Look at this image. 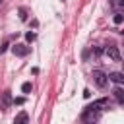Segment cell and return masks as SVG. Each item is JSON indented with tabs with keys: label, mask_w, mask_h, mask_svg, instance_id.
<instances>
[{
	"label": "cell",
	"mask_w": 124,
	"mask_h": 124,
	"mask_svg": "<svg viewBox=\"0 0 124 124\" xmlns=\"http://www.w3.org/2000/svg\"><path fill=\"white\" fill-rule=\"evenodd\" d=\"M93 81H95V85L97 87H107V83H108V78H107V74L105 72H101V70H93Z\"/></svg>",
	"instance_id": "cell-1"
},
{
	"label": "cell",
	"mask_w": 124,
	"mask_h": 124,
	"mask_svg": "<svg viewBox=\"0 0 124 124\" xmlns=\"http://www.w3.org/2000/svg\"><path fill=\"white\" fill-rule=\"evenodd\" d=\"M108 58H112L114 62H120L122 60V56H120V50H118V46H107L105 50H103Z\"/></svg>",
	"instance_id": "cell-2"
},
{
	"label": "cell",
	"mask_w": 124,
	"mask_h": 124,
	"mask_svg": "<svg viewBox=\"0 0 124 124\" xmlns=\"http://www.w3.org/2000/svg\"><path fill=\"white\" fill-rule=\"evenodd\" d=\"M29 50H31V48H29L27 45H14V46H12V52H14L16 56H27Z\"/></svg>",
	"instance_id": "cell-3"
},
{
	"label": "cell",
	"mask_w": 124,
	"mask_h": 124,
	"mask_svg": "<svg viewBox=\"0 0 124 124\" xmlns=\"http://www.w3.org/2000/svg\"><path fill=\"white\" fill-rule=\"evenodd\" d=\"M10 103H12V95H10V91H4L2 93V99H0V108L2 110H8L10 108Z\"/></svg>",
	"instance_id": "cell-4"
},
{
	"label": "cell",
	"mask_w": 124,
	"mask_h": 124,
	"mask_svg": "<svg viewBox=\"0 0 124 124\" xmlns=\"http://www.w3.org/2000/svg\"><path fill=\"white\" fill-rule=\"evenodd\" d=\"M107 78H108L110 81H114V83H118V85H120V83L124 81V74H122V72H110V74H108Z\"/></svg>",
	"instance_id": "cell-5"
},
{
	"label": "cell",
	"mask_w": 124,
	"mask_h": 124,
	"mask_svg": "<svg viewBox=\"0 0 124 124\" xmlns=\"http://www.w3.org/2000/svg\"><path fill=\"white\" fill-rule=\"evenodd\" d=\"M29 122V116H27V112H19L16 118H14V124H27Z\"/></svg>",
	"instance_id": "cell-6"
},
{
	"label": "cell",
	"mask_w": 124,
	"mask_h": 124,
	"mask_svg": "<svg viewBox=\"0 0 124 124\" xmlns=\"http://www.w3.org/2000/svg\"><path fill=\"white\" fill-rule=\"evenodd\" d=\"M112 93H114V97H116V101H118V103H122V101H124V91H122V87H120V85H118V87H114V91H112Z\"/></svg>",
	"instance_id": "cell-7"
},
{
	"label": "cell",
	"mask_w": 124,
	"mask_h": 124,
	"mask_svg": "<svg viewBox=\"0 0 124 124\" xmlns=\"http://www.w3.org/2000/svg\"><path fill=\"white\" fill-rule=\"evenodd\" d=\"M112 21H114V25H120V23L124 21V17H122V14H120V12H116V14H114V17H112Z\"/></svg>",
	"instance_id": "cell-8"
},
{
	"label": "cell",
	"mask_w": 124,
	"mask_h": 124,
	"mask_svg": "<svg viewBox=\"0 0 124 124\" xmlns=\"http://www.w3.org/2000/svg\"><path fill=\"white\" fill-rule=\"evenodd\" d=\"M89 54H93V56H99V54H103V48H101V46H91Z\"/></svg>",
	"instance_id": "cell-9"
},
{
	"label": "cell",
	"mask_w": 124,
	"mask_h": 124,
	"mask_svg": "<svg viewBox=\"0 0 124 124\" xmlns=\"http://www.w3.org/2000/svg\"><path fill=\"white\" fill-rule=\"evenodd\" d=\"M21 91H23V93H29V91H31V83H29V81H25V83L21 85Z\"/></svg>",
	"instance_id": "cell-10"
},
{
	"label": "cell",
	"mask_w": 124,
	"mask_h": 124,
	"mask_svg": "<svg viewBox=\"0 0 124 124\" xmlns=\"http://www.w3.org/2000/svg\"><path fill=\"white\" fill-rule=\"evenodd\" d=\"M112 6H114L116 10H122V6H124V2H122V0H112Z\"/></svg>",
	"instance_id": "cell-11"
},
{
	"label": "cell",
	"mask_w": 124,
	"mask_h": 124,
	"mask_svg": "<svg viewBox=\"0 0 124 124\" xmlns=\"http://www.w3.org/2000/svg\"><path fill=\"white\" fill-rule=\"evenodd\" d=\"M19 17H21V21L27 19V12H25V8H19Z\"/></svg>",
	"instance_id": "cell-12"
},
{
	"label": "cell",
	"mask_w": 124,
	"mask_h": 124,
	"mask_svg": "<svg viewBox=\"0 0 124 124\" xmlns=\"http://www.w3.org/2000/svg\"><path fill=\"white\" fill-rule=\"evenodd\" d=\"M25 39H27L29 43H31V41H35V33H31V31H29V33H25Z\"/></svg>",
	"instance_id": "cell-13"
},
{
	"label": "cell",
	"mask_w": 124,
	"mask_h": 124,
	"mask_svg": "<svg viewBox=\"0 0 124 124\" xmlns=\"http://www.w3.org/2000/svg\"><path fill=\"white\" fill-rule=\"evenodd\" d=\"M14 103H16V105H23V97H17Z\"/></svg>",
	"instance_id": "cell-14"
},
{
	"label": "cell",
	"mask_w": 124,
	"mask_h": 124,
	"mask_svg": "<svg viewBox=\"0 0 124 124\" xmlns=\"http://www.w3.org/2000/svg\"><path fill=\"white\" fill-rule=\"evenodd\" d=\"M6 48H8V41H6V43H4V45H2V46H0V52H4V50H6Z\"/></svg>",
	"instance_id": "cell-15"
},
{
	"label": "cell",
	"mask_w": 124,
	"mask_h": 124,
	"mask_svg": "<svg viewBox=\"0 0 124 124\" xmlns=\"http://www.w3.org/2000/svg\"><path fill=\"white\" fill-rule=\"evenodd\" d=\"M0 4H2V0H0Z\"/></svg>",
	"instance_id": "cell-16"
}]
</instances>
